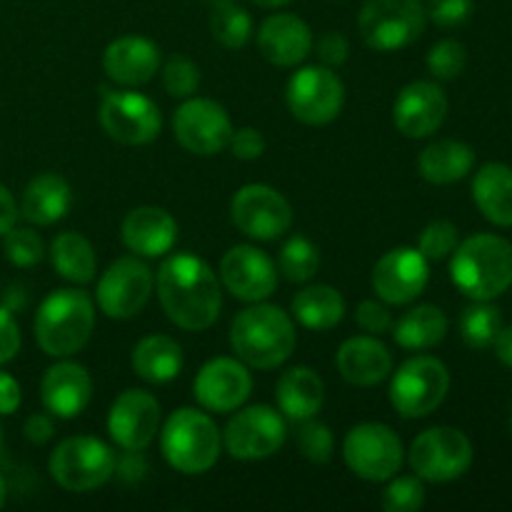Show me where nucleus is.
Instances as JSON below:
<instances>
[{
	"mask_svg": "<svg viewBox=\"0 0 512 512\" xmlns=\"http://www.w3.org/2000/svg\"><path fill=\"white\" fill-rule=\"evenodd\" d=\"M158 300L170 323L200 333L218 320L223 293L213 268L203 258L190 253L170 255L155 278Z\"/></svg>",
	"mask_w": 512,
	"mask_h": 512,
	"instance_id": "obj_1",
	"label": "nucleus"
},
{
	"mask_svg": "<svg viewBox=\"0 0 512 512\" xmlns=\"http://www.w3.org/2000/svg\"><path fill=\"white\" fill-rule=\"evenodd\" d=\"M230 345L248 368L275 370L293 355L298 345L295 323L283 308L255 303L235 315L230 325Z\"/></svg>",
	"mask_w": 512,
	"mask_h": 512,
	"instance_id": "obj_2",
	"label": "nucleus"
},
{
	"mask_svg": "<svg viewBox=\"0 0 512 512\" xmlns=\"http://www.w3.org/2000/svg\"><path fill=\"white\" fill-rule=\"evenodd\" d=\"M35 340L50 358H70L88 345L95 330V305L85 290H53L35 313Z\"/></svg>",
	"mask_w": 512,
	"mask_h": 512,
	"instance_id": "obj_3",
	"label": "nucleus"
},
{
	"mask_svg": "<svg viewBox=\"0 0 512 512\" xmlns=\"http://www.w3.org/2000/svg\"><path fill=\"white\" fill-rule=\"evenodd\" d=\"M450 278L468 298H498L512 285V245L500 235L490 233L463 240L453 250Z\"/></svg>",
	"mask_w": 512,
	"mask_h": 512,
	"instance_id": "obj_4",
	"label": "nucleus"
},
{
	"mask_svg": "<svg viewBox=\"0 0 512 512\" xmlns=\"http://www.w3.org/2000/svg\"><path fill=\"white\" fill-rule=\"evenodd\" d=\"M220 430L210 415L195 408H180L165 420L160 450L170 468L183 475H203L220 458Z\"/></svg>",
	"mask_w": 512,
	"mask_h": 512,
	"instance_id": "obj_5",
	"label": "nucleus"
},
{
	"mask_svg": "<svg viewBox=\"0 0 512 512\" xmlns=\"http://www.w3.org/2000/svg\"><path fill=\"white\" fill-rule=\"evenodd\" d=\"M425 23L423 0H365L358 15L365 45L378 53L408 48L425 33Z\"/></svg>",
	"mask_w": 512,
	"mask_h": 512,
	"instance_id": "obj_6",
	"label": "nucleus"
},
{
	"mask_svg": "<svg viewBox=\"0 0 512 512\" xmlns=\"http://www.w3.org/2000/svg\"><path fill=\"white\" fill-rule=\"evenodd\" d=\"M115 453L103 440L90 435H75L63 440L48 460L55 483L70 493H90L103 488L115 475Z\"/></svg>",
	"mask_w": 512,
	"mask_h": 512,
	"instance_id": "obj_7",
	"label": "nucleus"
},
{
	"mask_svg": "<svg viewBox=\"0 0 512 512\" xmlns=\"http://www.w3.org/2000/svg\"><path fill=\"white\" fill-rule=\"evenodd\" d=\"M450 390V373L443 360L415 355L405 360L390 383V405L403 418H425L443 405Z\"/></svg>",
	"mask_w": 512,
	"mask_h": 512,
	"instance_id": "obj_8",
	"label": "nucleus"
},
{
	"mask_svg": "<svg viewBox=\"0 0 512 512\" xmlns=\"http://www.w3.org/2000/svg\"><path fill=\"white\" fill-rule=\"evenodd\" d=\"M345 465L368 483H385L400 473L405 450L393 428L383 423H360L345 435Z\"/></svg>",
	"mask_w": 512,
	"mask_h": 512,
	"instance_id": "obj_9",
	"label": "nucleus"
},
{
	"mask_svg": "<svg viewBox=\"0 0 512 512\" xmlns=\"http://www.w3.org/2000/svg\"><path fill=\"white\" fill-rule=\"evenodd\" d=\"M408 463L420 480L450 483L473 465V443L458 428H430L413 440Z\"/></svg>",
	"mask_w": 512,
	"mask_h": 512,
	"instance_id": "obj_10",
	"label": "nucleus"
},
{
	"mask_svg": "<svg viewBox=\"0 0 512 512\" xmlns=\"http://www.w3.org/2000/svg\"><path fill=\"white\" fill-rule=\"evenodd\" d=\"M288 108L300 123L328 125L340 115L345 103L343 80L328 65H308L290 75L285 88Z\"/></svg>",
	"mask_w": 512,
	"mask_h": 512,
	"instance_id": "obj_11",
	"label": "nucleus"
},
{
	"mask_svg": "<svg viewBox=\"0 0 512 512\" xmlns=\"http://www.w3.org/2000/svg\"><path fill=\"white\" fill-rule=\"evenodd\" d=\"M100 125L120 145H148L163 128L160 108L135 90H110L100 103Z\"/></svg>",
	"mask_w": 512,
	"mask_h": 512,
	"instance_id": "obj_12",
	"label": "nucleus"
},
{
	"mask_svg": "<svg viewBox=\"0 0 512 512\" xmlns=\"http://www.w3.org/2000/svg\"><path fill=\"white\" fill-rule=\"evenodd\" d=\"M288 438L285 418L270 405H250L235 413L223 433V445L235 460H265L278 453Z\"/></svg>",
	"mask_w": 512,
	"mask_h": 512,
	"instance_id": "obj_13",
	"label": "nucleus"
},
{
	"mask_svg": "<svg viewBox=\"0 0 512 512\" xmlns=\"http://www.w3.org/2000/svg\"><path fill=\"white\" fill-rule=\"evenodd\" d=\"M235 228L253 240H278L293 228V208L283 193L263 183H250L230 203Z\"/></svg>",
	"mask_w": 512,
	"mask_h": 512,
	"instance_id": "obj_14",
	"label": "nucleus"
},
{
	"mask_svg": "<svg viewBox=\"0 0 512 512\" xmlns=\"http://www.w3.org/2000/svg\"><path fill=\"white\" fill-rule=\"evenodd\" d=\"M155 288V275L143 260L120 258L108 265L98 280V308L113 320L135 318L148 305Z\"/></svg>",
	"mask_w": 512,
	"mask_h": 512,
	"instance_id": "obj_15",
	"label": "nucleus"
},
{
	"mask_svg": "<svg viewBox=\"0 0 512 512\" xmlns=\"http://www.w3.org/2000/svg\"><path fill=\"white\" fill-rule=\"evenodd\" d=\"M173 133L178 143L193 155L223 153L233 138V123L220 103L210 98H188L173 118Z\"/></svg>",
	"mask_w": 512,
	"mask_h": 512,
	"instance_id": "obj_16",
	"label": "nucleus"
},
{
	"mask_svg": "<svg viewBox=\"0 0 512 512\" xmlns=\"http://www.w3.org/2000/svg\"><path fill=\"white\" fill-rule=\"evenodd\" d=\"M430 260L418 248L388 250L373 268L375 295L388 305H408L430 280Z\"/></svg>",
	"mask_w": 512,
	"mask_h": 512,
	"instance_id": "obj_17",
	"label": "nucleus"
},
{
	"mask_svg": "<svg viewBox=\"0 0 512 512\" xmlns=\"http://www.w3.org/2000/svg\"><path fill=\"white\" fill-rule=\"evenodd\" d=\"M160 428V403L148 390H125L108 413V433L125 453H143Z\"/></svg>",
	"mask_w": 512,
	"mask_h": 512,
	"instance_id": "obj_18",
	"label": "nucleus"
},
{
	"mask_svg": "<svg viewBox=\"0 0 512 512\" xmlns=\"http://www.w3.org/2000/svg\"><path fill=\"white\" fill-rule=\"evenodd\" d=\"M253 390V375L243 360L213 358L200 368L193 380V395L200 408L210 413H233Z\"/></svg>",
	"mask_w": 512,
	"mask_h": 512,
	"instance_id": "obj_19",
	"label": "nucleus"
},
{
	"mask_svg": "<svg viewBox=\"0 0 512 512\" xmlns=\"http://www.w3.org/2000/svg\"><path fill=\"white\" fill-rule=\"evenodd\" d=\"M220 278L228 293L243 303H260L270 298L278 288V270L270 260L268 253H263L255 245H235L220 260Z\"/></svg>",
	"mask_w": 512,
	"mask_h": 512,
	"instance_id": "obj_20",
	"label": "nucleus"
},
{
	"mask_svg": "<svg viewBox=\"0 0 512 512\" xmlns=\"http://www.w3.org/2000/svg\"><path fill=\"white\" fill-rule=\"evenodd\" d=\"M448 118V95L430 80H415L398 93L393 123L405 138H428Z\"/></svg>",
	"mask_w": 512,
	"mask_h": 512,
	"instance_id": "obj_21",
	"label": "nucleus"
},
{
	"mask_svg": "<svg viewBox=\"0 0 512 512\" xmlns=\"http://www.w3.org/2000/svg\"><path fill=\"white\" fill-rule=\"evenodd\" d=\"M90 398H93V380L80 363L60 360L45 370L43 383H40V400L50 415L63 420L78 418L88 408Z\"/></svg>",
	"mask_w": 512,
	"mask_h": 512,
	"instance_id": "obj_22",
	"label": "nucleus"
},
{
	"mask_svg": "<svg viewBox=\"0 0 512 512\" xmlns=\"http://www.w3.org/2000/svg\"><path fill=\"white\" fill-rule=\"evenodd\" d=\"M103 70L125 88L145 85L160 73V48L143 35L115 38L103 53Z\"/></svg>",
	"mask_w": 512,
	"mask_h": 512,
	"instance_id": "obj_23",
	"label": "nucleus"
},
{
	"mask_svg": "<svg viewBox=\"0 0 512 512\" xmlns=\"http://www.w3.org/2000/svg\"><path fill=\"white\" fill-rule=\"evenodd\" d=\"M313 48V33L298 15L275 13L263 20L258 30V50L268 63L293 68L303 63Z\"/></svg>",
	"mask_w": 512,
	"mask_h": 512,
	"instance_id": "obj_24",
	"label": "nucleus"
},
{
	"mask_svg": "<svg viewBox=\"0 0 512 512\" xmlns=\"http://www.w3.org/2000/svg\"><path fill=\"white\" fill-rule=\"evenodd\" d=\"M123 243L130 253L140 258H160L170 253L178 240V223L173 215L155 205H140L130 210L123 220Z\"/></svg>",
	"mask_w": 512,
	"mask_h": 512,
	"instance_id": "obj_25",
	"label": "nucleus"
},
{
	"mask_svg": "<svg viewBox=\"0 0 512 512\" xmlns=\"http://www.w3.org/2000/svg\"><path fill=\"white\" fill-rule=\"evenodd\" d=\"M338 373L358 388H373L383 383L393 370V355L378 340V335H355L338 350Z\"/></svg>",
	"mask_w": 512,
	"mask_h": 512,
	"instance_id": "obj_26",
	"label": "nucleus"
},
{
	"mask_svg": "<svg viewBox=\"0 0 512 512\" xmlns=\"http://www.w3.org/2000/svg\"><path fill=\"white\" fill-rule=\"evenodd\" d=\"M275 398H278L280 413L300 423V420H310L320 413L325 403V383L315 370L295 365L280 375L278 385H275Z\"/></svg>",
	"mask_w": 512,
	"mask_h": 512,
	"instance_id": "obj_27",
	"label": "nucleus"
},
{
	"mask_svg": "<svg viewBox=\"0 0 512 512\" xmlns=\"http://www.w3.org/2000/svg\"><path fill=\"white\" fill-rule=\"evenodd\" d=\"M73 205V190L68 180L55 173H43L23 190L18 213L33 225H53L68 215Z\"/></svg>",
	"mask_w": 512,
	"mask_h": 512,
	"instance_id": "obj_28",
	"label": "nucleus"
},
{
	"mask_svg": "<svg viewBox=\"0 0 512 512\" xmlns=\"http://www.w3.org/2000/svg\"><path fill=\"white\" fill-rule=\"evenodd\" d=\"M473 200L480 213L500 228L512 225V168L505 163H485L475 173Z\"/></svg>",
	"mask_w": 512,
	"mask_h": 512,
	"instance_id": "obj_29",
	"label": "nucleus"
},
{
	"mask_svg": "<svg viewBox=\"0 0 512 512\" xmlns=\"http://www.w3.org/2000/svg\"><path fill=\"white\" fill-rule=\"evenodd\" d=\"M130 363L145 383H170L183 370V348L170 335H145L133 348Z\"/></svg>",
	"mask_w": 512,
	"mask_h": 512,
	"instance_id": "obj_30",
	"label": "nucleus"
},
{
	"mask_svg": "<svg viewBox=\"0 0 512 512\" xmlns=\"http://www.w3.org/2000/svg\"><path fill=\"white\" fill-rule=\"evenodd\" d=\"M475 150L460 140H435L420 153L418 170L428 183L450 185L473 170Z\"/></svg>",
	"mask_w": 512,
	"mask_h": 512,
	"instance_id": "obj_31",
	"label": "nucleus"
},
{
	"mask_svg": "<svg viewBox=\"0 0 512 512\" xmlns=\"http://www.w3.org/2000/svg\"><path fill=\"white\" fill-rule=\"evenodd\" d=\"M393 338L405 350L435 348L448 335V318L438 305H415L398 323H393Z\"/></svg>",
	"mask_w": 512,
	"mask_h": 512,
	"instance_id": "obj_32",
	"label": "nucleus"
},
{
	"mask_svg": "<svg viewBox=\"0 0 512 512\" xmlns=\"http://www.w3.org/2000/svg\"><path fill=\"white\" fill-rule=\"evenodd\" d=\"M293 315L303 328L323 333L343 320L345 300L330 285H308L293 298Z\"/></svg>",
	"mask_w": 512,
	"mask_h": 512,
	"instance_id": "obj_33",
	"label": "nucleus"
},
{
	"mask_svg": "<svg viewBox=\"0 0 512 512\" xmlns=\"http://www.w3.org/2000/svg\"><path fill=\"white\" fill-rule=\"evenodd\" d=\"M50 260H53L55 273L75 285L90 283L95 278V270H98V258H95V250L90 245V240L85 235L73 233V230L60 233L53 240V245H50Z\"/></svg>",
	"mask_w": 512,
	"mask_h": 512,
	"instance_id": "obj_34",
	"label": "nucleus"
},
{
	"mask_svg": "<svg viewBox=\"0 0 512 512\" xmlns=\"http://www.w3.org/2000/svg\"><path fill=\"white\" fill-rule=\"evenodd\" d=\"M210 30L223 48L238 50L253 35V18L238 0H218L210 15Z\"/></svg>",
	"mask_w": 512,
	"mask_h": 512,
	"instance_id": "obj_35",
	"label": "nucleus"
},
{
	"mask_svg": "<svg viewBox=\"0 0 512 512\" xmlns=\"http://www.w3.org/2000/svg\"><path fill=\"white\" fill-rule=\"evenodd\" d=\"M500 328H503L500 310L490 305L488 300H478L475 305L465 308L463 318H460V335L475 350L490 348L498 338Z\"/></svg>",
	"mask_w": 512,
	"mask_h": 512,
	"instance_id": "obj_36",
	"label": "nucleus"
},
{
	"mask_svg": "<svg viewBox=\"0 0 512 512\" xmlns=\"http://www.w3.org/2000/svg\"><path fill=\"white\" fill-rule=\"evenodd\" d=\"M278 268L290 283H308L310 278H315L320 268L318 248L308 238H303V235H293L283 245V250H280Z\"/></svg>",
	"mask_w": 512,
	"mask_h": 512,
	"instance_id": "obj_37",
	"label": "nucleus"
},
{
	"mask_svg": "<svg viewBox=\"0 0 512 512\" xmlns=\"http://www.w3.org/2000/svg\"><path fill=\"white\" fill-rule=\"evenodd\" d=\"M3 253L15 268H33L45 258V245L40 235L30 228H10L3 235Z\"/></svg>",
	"mask_w": 512,
	"mask_h": 512,
	"instance_id": "obj_38",
	"label": "nucleus"
},
{
	"mask_svg": "<svg viewBox=\"0 0 512 512\" xmlns=\"http://www.w3.org/2000/svg\"><path fill=\"white\" fill-rule=\"evenodd\" d=\"M425 505V485L418 475L390 478L383 490V508L388 512H418Z\"/></svg>",
	"mask_w": 512,
	"mask_h": 512,
	"instance_id": "obj_39",
	"label": "nucleus"
},
{
	"mask_svg": "<svg viewBox=\"0 0 512 512\" xmlns=\"http://www.w3.org/2000/svg\"><path fill=\"white\" fill-rule=\"evenodd\" d=\"M468 53L460 40L445 38L435 43L428 53V70L438 80H455L465 70Z\"/></svg>",
	"mask_w": 512,
	"mask_h": 512,
	"instance_id": "obj_40",
	"label": "nucleus"
},
{
	"mask_svg": "<svg viewBox=\"0 0 512 512\" xmlns=\"http://www.w3.org/2000/svg\"><path fill=\"white\" fill-rule=\"evenodd\" d=\"M163 85L173 98H190L200 88V68L185 55H173L163 65Z\"/></svg>",
	"mask_w": 512,
	"mask_h": 512,
	"instance_id": "obj_41",
	"label": "nucleus"
},
{
	"mask_svg": "<svg viewBox=\"0 0 512 512\" xmlns=\"http://www.w3.org/2000/svg\"><path fill=\"white\" fill-rule=\"evenodd\" d=\"M298 448L310 463H328L333 458V433L328 425L318 423L315 418L300 420Z\"/></svg>",
	"mask_w": 512,
	"mask_h": 512,
	"instance_id": "obj_42",
	"label": "nucleus"
},
{
	"mask_svg": "<svg viewBox=\"0 0 512 512\" xmlns=\"http://www.w3.org/2000/svg\"><path fill=\"white\" fill-rule=\"evenodd\" d=\"M458 248V228L450 220H433L418 238V250L428 260H445Z\"/></svg>",
	"mask_w": 512,
	"mask_h": 512,
	"instance_id": "obj_43",
	"label": "nucleus"
},
{
	"mask_svg": "<svg viewBox=\"0 0 512 512\" xmlns=\"http://www.w3.org/2000/svg\"><path fill=\"white\" fill-rule=\"evenodd\" d=\"M473 0H428V18L440 28H458L473 15Z\"/></svg>",
	"mask_w": 512,
	"mask_h": 512,
	"instance_id": "obj_44",
	"label": "nucleus"
},
{
	"mask_svg": "<svg viewBox=\"0 0 512 512\" xmlns=\"http://www.w3.org/2000/svg\"><path fill=\"white\" fill-rule=\"evenodd\" d=\"M355 323L360 330L368 335H383L393 328V315H390L388 305L378 303V300H363L355 310Z\"/></svg>",
	"mask_w": 512,
	"mask_h": 512,
	"instance_id": "obj_45",
	"label": "nucleus"
},
{
	"mask_svg": "<svg viewBox=\"0 0 512 512\" xmlns=\"http://www.w3.org/2000/svg\"><path fill=\"white\" fill-rule=\"evenodd\" d=\"M230 150H233L235 158L240 160H258L265 153V138L260 130L255 128H240L233 130V138H230Z\"/></svg>",
	"mask_w": 512,
	"mask_h": 512,
	"instance_id": "obj_46",
	"label": "nucleus"
},
{
	"mask_svg": "<svg viewBox=\"0 0 512 512\" xmlns=\"http://www.w3.org/2000/svg\"><path fill=\"white\" fill-rule=\"evenodd\" d=\"M20 353V328L10 308L0 305V365L10 363Z\"/></svg>",
	"mask_w": 512,
	"mask_h": 512,
	"instance_id": "obj_47",
	"label": "nucleus"
},
{
	"mask_svg": "<svg viewBox=\"0 0 512 512\" xmlns=\"http://www.w3.org/2000/svg\"><path fill=\"white\" fill-rule=\"evenodd\" d=\"M348 55H350V43L343 33L330 30V33L320 35L318 58L323 60V65H328V68H338V65H343L345 60H348Z\"/></svg>",
	"mask_w": 512,
	"mask_h": 512,
	"instance_id": "obj_48",
	"label": "nucleus"
},
{
	"mask_svg": "<svg viewBox=\"0 0 512 512\" xmlns=\"http://www.w3.org/2000/svg\"><path fill=\"white\" fill-rule=\"evenodd\" d=\"M53 433H55L53 418H50V415H45V413L30 415V418L25 420V425H23L25 440H28V443H33V445L48 443V440L53 438Z\"/></svg>",
	"mask_w": 512,
	"mask_h": 512,
	"instance_id": "obj_49",
	"label": "nucleus"
},
{
	"mask_svg": "<svg viewBox=\"0 0 512 512\" xmlns=\"http://www.w3.org/2000/svg\"><path fill=\"white\" fill-rule=\"evenodd\" d=\"M23 403L20 383L10 373L0 370V415H13Z\"/></svg>",
	"mask_w": 512,
	"mask_h": 512,
	"instance_id": "obj_50",
	"label": "nucleus"
},
{
	"mask_svg": "<svg viewBox=\"0 0 512 512\" xmlns=\"http://www.w3.org/2000/svg\"><path fill=\"white\" fill-rule=\"evenodd\" d=\"M18 215L20 213H18V205H15L13 193H10L5 185H0V238H3L10 228H13L15 220H18Z\"/></svg>",
	"mask_w": 512,
	"mask_h": 512,
	"instance_id": "obj_51",
	"label": "nucleus"
},
{
	"mask_svg": "<svg viewBox=\"0 0 512 512\" xmlns=\"http://www.w3.org/2000/svg\"><path fill=\"white\" fill-rule=\"evenodd\" d=\"M495 353H498L500 363L512 368V325L510 328H500L498 338H495Z\"/></svg>",
	"mask_w": 512,
	"mask_h": 512,
	"instance_id": "obj_52",
	"label": "nucleus"
},
{
	"mask_svg": "<svg viewBox=\"0 0 512 512\" xmlns=\"http://www.w3.org/2000/svg\"><path fill=\"white\" fill-rule=\"evenodd\" d=\"M258 8H280V5H288L290 0H253Z\"/></svg>",
	"mask_w": 512,
	"mask_h": 512,
	"instance_id": "obj_53",
	"label": "nucleus"
},
{
	"mask_svg": "<svg viewBox=\"0 0 512 512\" xmlns=\"http://www.w3.org/2000/svg\"><path fill=\"white\" fill-rule=\"evenodd\" d=\"M5 498H8V485H5V480L0 478V508L5 505Z\"/></svg>",
	"mask_w": 512,
	"mask_h": 512,
	"instance_id": "obj_54",
	"label": "nucleus"
},
{
	"mask_svg": "<svg viewBox=\"0 0 512 512\" xmlns=\"http://www.w3.org/2000/svg\"><path fill=\"white\" fill-rule=\"evenodd\" d=\"M0 443H3V430H0Z\"/></svg>",
	"mask_w": 512,
	"mask_h": 512,
	"instance_id": "obj_55",
	"label": "nucleus"
}]
</instances>
